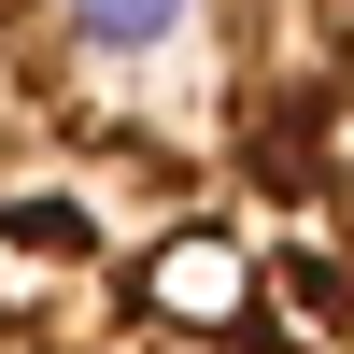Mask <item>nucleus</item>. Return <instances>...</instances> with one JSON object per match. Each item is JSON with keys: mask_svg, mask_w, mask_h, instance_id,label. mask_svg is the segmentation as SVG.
Returning <instances> with one entry per match:
<instances>
[{"mask_svg": "<svg viewBox=\"0 0 354 354\" xmlns=\"http://www.w3.org/2000/svg\"><path fill=\"white\" fill-rule=\"evenodd\" d=\"M0 354H354V0H0Z\"/></svg>", "mask_w": 354, "mask_h": 354, "instance_id": "obj_1", "label": "nucleus"}]
</instances>
